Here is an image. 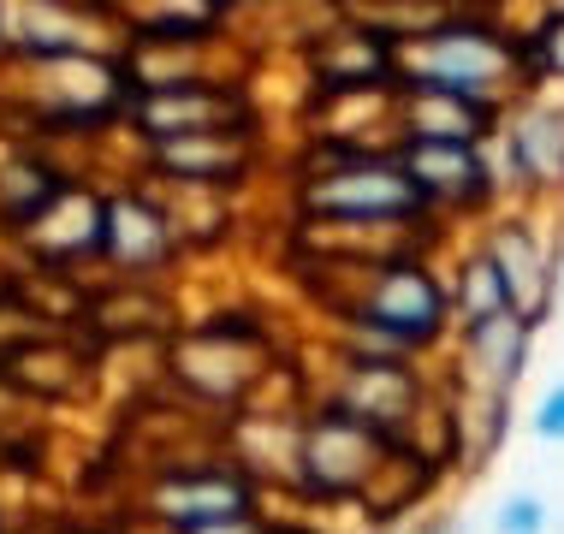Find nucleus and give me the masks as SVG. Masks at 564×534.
Returning <instances> with one entry per match:
<instances>
[{
	"label": "nucleus",
	"mask_w": 564,
	"mask_h": 534,
	"mask_svg": "<svg viewBox=\"0 0 564 534\" xmlns=\"http://www.w3.org/2000/svg\"><path fill=\"white\" fill-rule=\"evenodd\" d=\"M511 42L499 30L481 24H434L429 36L416 42V54L399 59L404 89H452V96H469L481 107L499 101V89L511 78Z\"/></svg>",
	"instance_id": "nucleus-1"
},
{
	"label": "nucleus",
	"mask_w": 564,
	"mask_h": 534,
	"mask_svg": "<svg viewBox=\"0 0 564 534\" xmlns=\"http://www.w3.org/2000/svg\"><path fill=\"white\" fill-rule=\"evenodd\" d=\"M303 203H310V214L357 220V226H369V220L404 226L416 214H429V203L404 178V166H392V161H350V166H333V173H315L303 185Z\"/></svg>",
	"instance_id": "nucleus-2"
},
{
	"label": "nucleus",
	"mask_w": 564,
	"mask_h": 534,
	"mask_svg": "<svg viewBox=\"0 0 564 534\" xmlns=\"http://www.w3.org/2000/svg\"><path fill=\"white\" fill-rule=\"evenodd\" d=\"M357 327H369L387 345H434L446 333V292L429 268L392 262L375 273L369 297L357 309Z\"/></svg>",
	"instance_id": "nucleus-3"
},
{
	"label": "nucleus",
	"mask_w": 564,
	"mask_h": 534,
	"mask_svg": "<svg viewBox=\"0 0 564 534\" xmlns=\"http://www.w3.org/2000/svg\"><path fill=\"white\" fill-rule=\"evenodd\" d=\"M404 178L416 185L422 203H452L476 208L494 190V166L481 161V143H410L404 149Z\"/></svg>",
	"instance_id": "nucleus-4"
},
{
	"label": "nucleus",
	"mask_w": 564,
	"mask_h": 534,
	"mask_svg": "<svg viewBox=\"0 0 564 534\" xmlns=\"http://www.w3.org/2000/svg\"><path fill=\"white\" fill-rule=\"evenodd\" d=\"M487 262L499 268V280H506V297H511V315L523 320V327H535V320L553 309L558 297V273L546 262V250L535 243L523 220H506L494 238H487Z\"/></svg>",
	"instance_id": "nucleus-5"
},
{
	"label": "nucleus",
	"mask_w": 564,
	"mask_h": 534,
	"mask_svg": "<svg viewBox=\"0 0 564 534\" xmlns=\"http://www.w3.org/2000/svg\"><path fill=\"white\" fill-rule=\"evenodd\" d=\"M238 113V96L208 84H149V101L137 107V119L149 126L155 143L173 137H203V131H226V119Z\"/></svg>",
	"instance_id": "nucleus-6"
},
{
	"label": "nucleus",
	"mask_w": 564,
	"mask_h": 534,
	"mask_svg": "<svg viewBox=\"0 0 564 534\" xmlns=\"http://www.w3.org/2000/svg\"><path fill=\"white\" fill-rule=\"evenodd\" d=\"M155 505H161L166 523L196 534V528H220V523L250 516V487H243L238 476H220V469L215 476H178L155 493Z\"/></svg>",
	"instance_id": "nucleus-7"
},
{
	"label": "nucleus",
	"mask_w": 564,
	"mask_h": 534,
	"mask_svg": "<svg viewBox=\"0 0 564 534\" xmlns=\"http://www.w3.org/2000/svg\"><path fill=\"white\" fill-rule=\"evenodd\" d=\"M494 107L452 89H410V143H481Z\"/></svg>",
	"instance_id": "nucleus-8"
},
{
	"label": "nucleus",
	"mask_w": 564,
	"mask_h": 534,
	"mask_svg": "<svg viewBox=\"0 0 564 534\" xmlns=\"http://www.w3.org/2000/svg\"><path fill=\"white\" fill-rule=\"evenodd\" d=\"M511 173L529 185H564V107H529L506 131Z\"/></svg>",
	"instance_id": "nucleus-9"
},
{
	"label": "nucleus",
	"mask_w": 564,
	"mask_h": 534,
	"mask_svg": "<svg viewBox=\"0 0 564 534\" xmlns=\"http://www.w3.org/2000/svg\"><path fill=\"white\" fill-rule=\"evenodd\" d=\"M464 350H469V362H476L481 386L494 392V399H506V392L517 386V380H523L529 327H523L517 315H499V320H487V327L464 333Z\"/></svg>",
	"instance_id": "nucleus-10"
},
{
	"label": "nucleus",
	"mask_w": 564,
	"mask_h": 534,
	"mask_svg": "<svg viewBox=\"0 0 564 534\" xmlns=\"http://www.w3.org/2000/svg\"><path fill=\"white\" fill-rule=\"evenodd\" d=\"M155 155L166 173L191 178V185H226V178L243 173V143L232 131H203V137H173V143H155Z\"/></svg>",
	"instance_id": "nucleus-11"
},
{
	"label": "nucleus",
	"mask_w": 564,
	"mask_h": 534,
	"mask_svg": "<svg viewBox=\"0 0 564 534\" xmlns=\"http://www.w3.org/2000/svg\"><path fill=\"white\" fill-rule=\"evenodd\" d=\"M101 243H108L119 262L143 268V262H155V255H166V220L143 203H113L101 214Z\"/></svg>",
	"instance_id": "nucleus-12"
},
{
	"label": "nucleus",
	"mask_w": 564,
	"mask_h": 534,
	"mask_svg": "<svg viewBox=\"0 0 564 534\" xmlns=\"http://www.w3.org/2000/svg\"><path fill=\"white\" fill-rule=\"evenodd\" d=\"M511 315V297H506V280H499V268L481 255H469L464 268H457V320H464V333L487 327V320Z\"/></svg>",
	"instance_id": "nucleus-13"
},
{
	"label": "nucleus",
	"mask_w": 564,
	"mask_h": 534,
	"mask_svg": "<svg viewBox=\"0 0 564 534\" xmlns=\"http://www.w3.org/2000/svg\"><path fill=\"white\" fill-rule=\"evenodd\" d=\"M529 66H535L541 78H564V12L546 19L541 36H529Z\"/></svg>",
	"instance_id": "nucleus-14"
},
{
	"label": "nucleus",
	"mask_w": 564,
	"mask_h": 534,
	"mask_svg": "<svg viewBox=\"0 0 564 534\" xmlns=\"http://www.w3.org/2000/svg\"><path fill=\"white\" fill-rule=\"evenodd\" d=\"M546 528V505L529 493H511L506 505H499V534H541Z\"/></svg>",
	"instance_id": "nucleus-15"
},
{
	"label": "nucleus",
	"mask_w": 564,
	"mask_h": 534,
	"mask_svg": "<svg viewBox=\"0 0 564 534\" xmlns=\"http://www.w3.org/2000/svg\"><path fill=\"white\" fill-rule=\"evenodd\" d=\"M535 434L541 439H564V386H553L535 410Z\"/></svg>",
	"instance_id": "nucleus-16"
}]
</instances>
